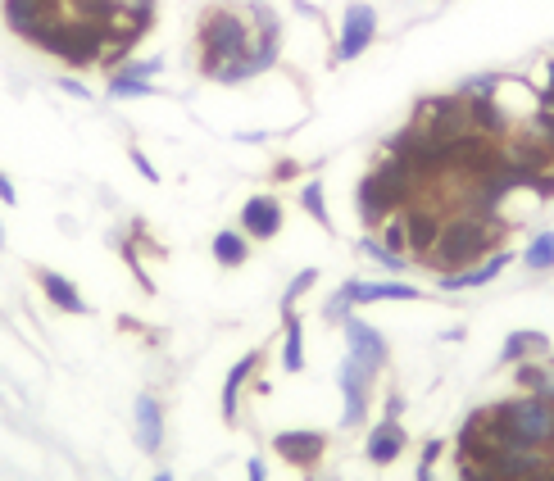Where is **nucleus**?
<instances>
[{"label": "nucleus", "mask_w": 554, "mask_h": 481, "mask_svg": "<svg viewBox=\"0 0 554 481\" xmlns=\"http://www.w3.org/2000/svg\"><path fill=\"white\" fill-rule=\"evenodd\" d=\"M405 445H409V436L396 418H377L373 432H368V441H364V459L373 463V468H391V463L405 454Z\"/></svg>", "instance_id": "12"}, {"label": "nucleus", "mask_w": 554, "mask_h": 481, "mask_svg": "<svg viewBox=\"0 0 554 481\" xmlns=\"http://www.w3.org/2000/svg\"><path fill=\"white\" fill-rule=\"evenodd\" d=\"M509 236V218H486V214H468V209H459V214H446V223H441V236H436L432 255L423 259L427 273H459V268H473L482 264L491 250L505 246Z\"/></svg>", "instance_id": "1"}, {"label": "nucleus", "mask_w": 554, "mask_h": 481, "mask_svg": "<svg viewBox=\"0 0 554 481\" xmlns=\"http://www.w3.org/2000/svg\"><path fill=\"white\" fill-rule=\"evenodd\" d=\"M0 205H19V191H14V182L5 173H0Z\"/></svg>", "instance_id": "35"}, {"label": "nucleus", "mask_w": 554, "mask_h": 481, "mask_svg": "<svg viewBox=\"0 0 554 481\" xmlns=\"http://www.w3.org/2000/svg\"><path fill=\"white\" fill-rule=\"evenodd\" d=\"M491 413H495V423L505 427L509 445L554 454V404L545 400V395L518 391V395H509V400H495Z\"/></svg>", "instance_id": "3"}, {"label": "nucleus", "mask_w": 554, "mask_h": 481, "mask_svg": "<svg viewBox=\"0 0 554 481\" xmlns=\"http://www.w3.org/2000/svg\"><path fill=\"white\" fill-rule=\"evenodd\" d=\"M159 69H164V59H159V55H150V59H128V64H123V73H132V78H146V82H155Z\"/></svg>", "instance_id": "27"}, {"label": "nucleus", "mask_w": 554, "mask_h": 481, "mask_svg": "<svg viewBox=\"0 0 554 481\" xmlns=\"http://www.w3.org/2000/svg\"><path fill=\"white\" fill-rule=\"evenodd\" d=\"M441 454H446V441H427L423 445V459H418V468H436V463H441Z\"/></svg>", "instance_id": "32"}, {"label": "nucleus", "mask_w": 554, "mask_h": 481, "mask_svg": "<svg viewBox=\"0 0 554 481\" xmlns=\"http://www.w3.org/2000/svg\"><path fill=\"white\" fill-rule=\"evenodd\" d=\"M277 368H282V373H305V318H300V309L282 314V350H277Z\"/></svg>", "instance_id": "18"}, {"label": "nucleus", "mask_w": 554, "mask_h": 481, "mask_svg": "<svg viewBox=\"0 0 554 481\" xmlns=\"http://www.w3.org/2000/svg\"><path fill=\"white\" fill-rule=\"evenodd\" d=\"M536 109H550L554 114V59H545V82L536 87Z\"/></svg>", "instance_id": "28"}, {"label": "nucleus", "mask_w": 554, "mask_h": 481, "mask_svg": "<svg viewBox=\"0 0 554 481\" xmlns=\"http://www.w3.org/2000/svg\"><path fill=\"white\" fill-rule=\"evenodd\" d=\"M373 41H377V10L368 5V0H350L346 10H341L337 50H332V59H337V64H350V59H359Z\"/></svg>", "instance_id": "6"}, {"label": "nucleus", "mask_w": 554, "mask_h": 481, "mask_svg": "<svg viewBox=\"0 0 554 481\" xmlns=\"http://www.w3.org/2000/svg\"><path fill=\"white\" fill-rule=\"evenodd\" d=\"M409 123H418V128L436 141H459L473 132V123H468V100L455 96V91H446V96H423L414 105Z\"/></svg>", "instance_id": "4"}, {"label": "nucleus", "mask_w": 554, "mask_h": 481, "mask_svg": "<svg viewBox=\"0 0 554 481\" xmlns=\"http://www.w3.org/2000/svg\"><path fill=\"white\" fill-rule=\"evenodd\" d=\"M414 481H436V468H418V472H414Z\"/></svg>", "instance_id": "36"}, {"label": "nucleus", "mask_w": 554, "mask_h": 481, "mask_svg": "<svg viewBox=\"0 0 554 481\" xmlns=\"http://www.w3.org/2000/svg\"><path fill=\"white\" fill-rule=\"evenodd\" d=\"M314 286H318V268H300V273L287 282V291H282V300H277V314H291V309H296L300 300H305V295L314 291Z\"/></svg>", "instance_id": "25"}, {"label": "nucleus", "mask_w": 554, "mask_h": 481, "mask_svg": "<svg viewBox=\"0 0 554 481\" xmlns=\"http://www.w3.org/2000/svg\"><path fill=\"white\" fill-rule=\"evenodd\" d=\"M259 364H264V350H246L237 364L228 368V377H223V423H228V427H237V418H241V391H246V382L255 377Z\"/></svg>", "instance_id": "13"}, {"label": "nucleus", "mask_w": 554, "mask_h": 481, "mask_svg": "<svg viewBox=\"0 0 554 481\" xmlns=\"http://www.w3.org/2000/svg\"><path fill=\"white\" fill-rule=\"evenodd\" d=\"M60 91H64V96H73V100H91V87H82L78 78H60Z\"/></svg>", "instance_id": "33"}, {"label": "nucleus", "mask_w": 554, "mask_h": 481, "mask_svg": "<svg viewBox=\"0 0 554 481\" xmlns=\"http://www.w3.org/2000/svg\"><path fill=\"white\" fill-rule=\"evenodd\" d=\"M400 218H405V250L414 264H423L427 255H432L436 236H441V223H446V209L432 205V200H414V205L400 209Z\"/></svg>", "instance_id": "7"}, {"label": "nucleus", "mask_w": 554, "mask_h": 481, "mask_svg": "<svg viewBox=\"0 0 554 481\" xmlns=\"http://www.w3.org/2000/svg\"><path fill=\"white\" fill-rule=\"evenodd\" d=\"M386 300H423L414 282H400V277H382V282H364L355 277V305H386Z\"/></svg>", "instance_id": "17"}, {"label": "nucleus", "mask_w": 554, "mask_h": 481, "mask_svg": "<svg viewBox=\"0 0 554 481\" xmlns=\"http://www.w3.org/2000/svg\"><path fill=\"white\" fill-rule=\"evenodd\" d=\"M359 255L373 259L377 268H386V277H400V273L409 268V259H405V255H396V250H386V246H382V236H377V232H368L364 241H359Z\"/></svg>", "instance_id": "23"}, {"label": "nucleus", "mask_w": 554, "mask_h": 481, "mask_svg": "<svg viewBox=\"0 0 554 481\" xmlns=\"http://www.w3.org/2000/svg\"><path fill=\"white\" fill-rule=\"evenodd\" d=\"M209 255H214L218 268H241L250 259V236L241 232V227H223V232H214V241H209Z\"/></svg>", "instance_id": "19"}, {"label": "nucleus", "mask_w": 554, "mask_h": 481, "mask_svg": "<svg viewBox=\"0 0 554 481\" xmlns=\"http://www.w3.org/2000/svg\"><path fill=\"white\" fill-rule=\"evenodd\" d=\"M400 413H405V395H400V391H386V400H382V418H396V423H400Z\"/></svg>", "instance_id": "31"}, {"label": "nucleus", "mask_w": 554, "mask_h": 481, "mask_svg": "<svg viewBox=\"0 0 554 481\" xmlns=\"http://www.w3.org/2000/svg\"><path fill=\"white\" fill-rule=\"evenodd\" d=\"M527 359H550V336L536 332V327H518V332H509L505 345H500V368L527 364Z\"/></svg>", "instance_id": "16"}, {"label": "nucleus", "mask_w": 554, "mask_h": 481, "mask_svg": "<svg viewBox=\"0 0 554 481\" xmlns=\"http://www.w3.org/2000/svg\"><path fill=\"white\" fill-rule=\"evenodd\" d=\"M150 481H173V472H155V477H150Z\"/></svg>", "instance_id": "37"}, {"label": "nucleus", "mask_w": 554, "mask_h": 481, "mask_svg": "<svg viewBox=\"0 0 554 481\" xmlns=\"http://www.w3.org/2000/svg\"><path fill=\"white\" fill-rule=\"evenodd\" d=\"M273 450L282 463L300 472H314L323 463V450H327V432H314V427H287V432L273 436Z\"/></svg>", "instance_id": "9"}, {"label": "nucleus", "mask_w": 554, "mask_h": 481, "mask_svg": "<svg viewBox=\"0 0 554 481\" xmlns=\"http://www.w3.org/2000/svg\"><path fill=\"white\" fill-rule=\"evenodd\" d=\"M337 386H341V427H364L368 423V409H373L377 373L346 354V359H341V368H337Z\"/></svg>", "instance_id": "5"}, {"label": "nucleus", "mask_w": 554, "mask_h": 481, "mask_svg": "<svg viewBox=\"0 0 554 481\" xmlns=\"http://www.w3.org/2000/svg\"><path fill=\"white\" fill-rule=\"evenodd\" d=\"M105 96L109 100H146V96H159V87H155V82H146V78H132V73L114 69V73H109V82H105Z\"/></svg>", "instance_id": "21"}, {"label": "nucleus", "mask_w": 554, "mask_h": 481, "mask_svg": "<svg viewBox=\"0 0 554 481\" xmlns=\"http://www.w3.org/2000/svg\"><path fill=\"white\" fill-rule=\"evenodd\" d=\"M37 286H41V295H46L50 305L60 309V314H73V318H87L91 314V305L82 300L78 282H69V277L55 273V268H37Z\"/></svg>", "instance_id": "15"}, {"label": "nucleus", "mask_w": 554, "mask_h": 481, "mask_svg": "<svg viewBox=\"0 0 554 481\" xmlns=\"http://www.w3.org/2000/svg\"><path fill=\"white\" fill-rule=\"evenodd\" d=\"M509 264H514V250L500 246V250H491L482 264L459 268V273H441V277H436V291H446V295H455V291H482V286H491Z\"/></svg>", "instance_id": "11"}, {"label": "nucleus", "mask_w": 554, "mask_h": 481, "mask_svg": "<svg viewBox=\"0 0 554 481\" xmlns=\"http://www.w3.org/2000/svg\"><path fill=\"white\" fill-rule=\"evenodd\" d=\"M341 336H346V354L350 359H359L364 368H373L377 377H382V368L391 364V345H386V336L377 332L368 318L350 314L346 323H341Z\"/></svg>", "instance_id": "8"}, {"label": "nucleus", "mask_w": 554, "mask_h": 481, "mask_svg": "<svg viewBox=\"0 0 554 481\" xmlns=\"http://www.w3.org/2000/svg\"><path fill=\"white\" fill-rule=\"evenodd\" d=\"M355 277H346V282H341L337 286V291H332V295H327V300H323V323H346V318L350 314H355Z\"/></svg>", "instance_id": "24"}, {"label": "nucleus", "mask_w": 554, "mask_h": 481, "mask_svg": "<svg viewBox=\"0 0 554 481\" xmlns=\"http://www.w3.org/2000/svg\"><path fill=\"white\" fill-rule=\"evenodd\" d=\"M300 209H305V214L314 218L323 232H337V227H332V209H327V187L318 182V177L300 182Z\"/></svg>", "instance_id": "20"}, {"label": "nucleus", "mask_w": 554, "mask_h": 481, "mask_svg": "<svg viewBox=\"0 0 554 481\" xmlns=\"http://www.w3.org/2000/svg\"><path fill=\"white\" fill-rule=\"evenodd\" d=\"M523 268H527V273H550V268H554V227L536 232L532 241L523 246Z\"/></svg>", "instance_id": "22"}, {"label": "nucleus", "mask_w": 554, "mask_h": 481, "mask_svg": "<svg viewBox=\"0 0 554 481\" xmlns=\"http://www.w3.org/2000/svg\"><path fill=\"white\" fill-rule=\"evenodd\" d=\"M282 223H287V209H282V196H273V191H255L237 218V227L250 241H273L282 232Z\"/></svg>", "instance_id": "10"}, {"label": "nucleus", "mask_w": 554, "mask_h": 481, "mask_svg": "<svg viewBox=\"0 0 554 481\" xmlns=\"http://www.w3.org/2000/svg\"><path fill=\"white\" fill-rule=\"evenodd\" d=\"M500 87H505V73H473V78H464V82L455 87V96H464V100L500 96Z\"/></svg>", "instance_id": "26"}, {"label": "nucleus", "mask_w": 554, "mask_h": 481, "mask_svg": "<svg viewBox=\"0 0 554 481\" xmlns=\"http://www.w3.org/2000/svg\"><path fill=\"white\" fill-rule=\"evenodd\" d=\"M296 177H300L296 159H277V164H273V182H296Z\"/></svg>", "instance_id": "30"}, {"label": "nucleus", "mask_w": 554, "mask_h": 481, "mask_svg": "<svg viewBox=\"0 0 554 481\" xmlns=\"http://www.w3.org/2000/svg\"><path fill=\"white\" fill-rule=\"evenodd\" d=\"M255 41L246 10H232V5H209L196 23V69L200 78L214 82L218 73L228 69L232 59H241Z\"/></svg>", "instance_id": "2"}, {"label": "nucleus", "mask_w": 554, "mask_h": 481, "mask_svg": "<svg viewBox=\"0 0 554 481\" xmlns=\"http://www.w3.org/2000/svg\"><path fill=\"white\" fill-rule=\"evenodd\" d=\"M128 159H132V168H137V173L146 177V182H159V168L150 164V155H146V150H137V146H132V150H128Z\"/></svg>", "instance_id": "29"}, {"label": "nucleus", "mask_w": 554, "mask_h": 481, "mask_svg": "<svg viewBox=\"0 0 554 481\" xmlns=\"http://www.w3.org/2000/svg\"><path fill=\"white\" fill-rule=\"evenodd\" d=\"M246 481H268V463L259 459V454H255V459L246 463Z\"/></svg>", "instance_id": "34"}, {"label": "nucleus", "mask_w": 554, "mask_h": 481, "mask_svg": "<svg viewBox=\"0 0 554 481\" xmlns=\"http://www.w3.org/2000/svg\"><path fill=\"white\" fill-rule=\"evenodd\" d=\"M132 432H137V445L146 454L164 450V404L155 395H137V404H132Z\"/></svg>", "instance_id": "14"}]
</instances>
